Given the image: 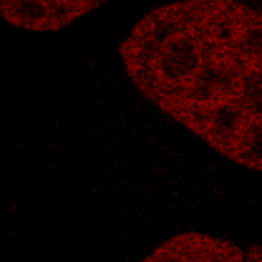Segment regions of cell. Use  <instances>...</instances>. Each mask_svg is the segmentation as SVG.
Segmentation results:
<instances>
[{
    "label": "cell",
    "mask_w": 262,
    "mask_h": 262,
    "mask_svg": "<svg viewBox=\"0 0 262 262\" xmlns=\"http://www.w3.org/2000/svg\"><path fill=\"white\" fill-rule=\"evenodd\" d=\"M134 91L222 159L262 174V10L169 0L119 43Z\"/></svg>",
    "instance_id": "6da1fadb"
},
{
    "label": "cell",
    "mask_w": 262,
    "mask_h": 262,
    "mask_svg": "<svg viewBox=\"0 0 262 262\" xmlns=\"http://www.w3.org/2000/svg\"><path fill=\"white\" fill-rule=\"evenodd\" d=\"M106 3L108 0H0V15L18 31L58 33Z\"/></svg>",
    "instance_id": "7a4b0ae2"
},
{
    "label": "cell",
    "mask_w": 262,
    "mask_h": 262,
    "mask_svg": "<svg viewBox=\"0 0 262 262\" xmlns=\"http://www.w3.org/2000/svg\"><path fill=\"white\" fill-rule=\"evenodd\" d=\"M255 252H247L229 237L209 232H179L157 245L146 262H242Z\"/></svg>",
    "instance_id": "3957f363"
},
{
    "label": "cell",
    "mask_w": 262,
    "mask_h": 262,
    "mask_svg": "<svg viewBox=\"0 0 262 262\" xmlns=\"http://www.w3.org/2000/svg\"><path fill=\"white\" fill-rule=\"evenodd\" d=\"M252 3H255V5H257V8L262 10V0H252Z\"/></svg>",
    "instance_id": "277c9868"
}]
</instances>
